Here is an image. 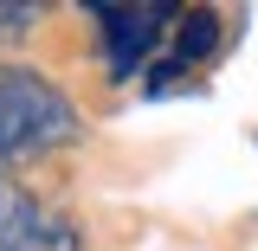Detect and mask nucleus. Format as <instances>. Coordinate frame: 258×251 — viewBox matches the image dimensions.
I'll return each mask as SVG.
<instances>
[{
  "label": "nucleus",
  "instance_id": "nucleus-1",
  "mask_svg": "<svg viewBox=\"0 0 258 251\" xmlns=\"http://www.w3.org/2000/svg\"><path fill=\"white\" fill-rule=\"evenodd\" d=\"M84 142V110L32 64H0V168H26Z\"/></svg>",
  "mask_w": 258,
  "mask_h": 251
},
{
  "label": "nucleus",
  "instance_id": "nucleus-2",
  "mask_svg": "<svg viewBox=\"0 0 258 251\" xmlns=\"http://www.w3.org/2000/svg\"><path fill=\"white\" fill-rule=\"evenodd\" d=\"M161 26H168L161 7H103V13H97V32H103V52H110V64H116V77L136 71V64L155 52Z\"/></svg>",
  "mask_w": 258,
  "mask_h": 251
},
{
  "label": "nucleus",
  "instance_id": "nucleus-3",
  "mask_svg": "<svg viewBox=\"0 0 258 251\" xmlns=\"http://www.w3.org/2000/svg\"><path fill=\"white\" fill-rule=\"evenodd\" d=\"M64 225L32 200V193H7L0 206V251H52Z\"/></svg>",
  "mask_w": 258,
  "mask_h": 251
},
{
  "label": "nucleus",
  "instance_id": "nucleus-4",
  "mask_svg": "<svg viewBox=\"0 0 258 251\" xmlns=\"http://www.w3.org/2000/svg\"><path fill=\"white\" fill-rule=\"evenodd\" d=\"M220 39H226L220 13H213V7H187V13L174 20V58H181V71L200 64V58H213V52H220Z\"/></svg>",
  "mask_w": 258,
  "mask_h": 251
},
{
  "label": "nucleus",
  "instance_id": "nucleus-5",
  "mask_svg": "<svg viewBox=\"0 0 258 251\" xmlns=\"http://www.w3.org/2000/svg\"><path fill=\"white\" fill-rule=\"evenodd\" d=\"M39 26V7H20V0H0V45H26V32Z\"/></svg>",
  "mask_w": 258,
  "mask_h": 251
},
{
  "label": "nucleus",
  "instance_id": "nucleus-6",
  "mask_svg": "<svg viewBox=\"0 0 258 251\" xmlns=\"http://www.w3.org/2000/svg\"><path fill=\"white\" fill-rule=\"evenodd\" d=\"M52 251H78V232L64 225V232H58V245H52Z\"/></svg>",
  "mask_w": 258,
  "mask_h": 251
}]
</instances>
